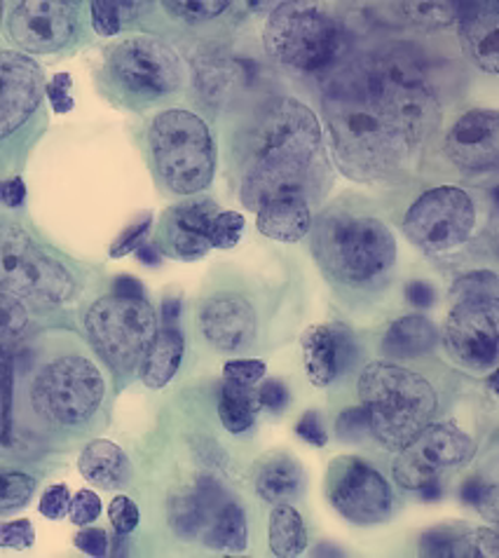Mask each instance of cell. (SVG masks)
Returning <instances> with one entry per match:
<instances>
[{"instance_id": "cell-3", "label": "cell", "mask_w": 499, "mask_h": 558, "mask_svg": "<svg viewBox=\"0 0 499 558\" xmlns=\"http://www.w3.org/2000/svg\"><path fill=\"white\" fill-rule=\"evenodd\" d=\"M358 399L368 432L389 451H401L423 432L439 409V397L427 378L411 368L376 362L358 378Z\"/></svg>"}, {"instance_id": "cell-44", "label": "cell", "mask_w": 499, "mask_h": 558, "mask_svg": "<svg viewBox=\"0 0 499 558\" xmlns=\"http://www.w3.org/2000/svg\"><path fill=\"white\" fill-rule=\"evenodd\" d=\"M223 374L230 383H238V385H254L260 378H265L268 374V366L260 360H235V362H228L223 366Z\"/></svg>"}, {"instance_id": "cell-5", "label": "cell", "mask_w": 499, "mask_h": 558, "mask_svg": "<svg viewBox=\"0 0 499 558\" xmlns=\"http://www.w3.org/2000/svg\"><path fill=\"white\" fill-rule=\"evenodd\" d=\"M358 69L370 95L415 144L439 125V106L427 85L423 59L409 45L366 57L358 61Z\"/></svg>"}, {"instance_id": "cell-20", "label": "cell", "mask_w": 499, "mask_h": 558, "mask_svg": "<svg viewBox=\"0 0 499 558\" xmlns=\"http://www.w3.org/2000/svg\"><path fill=\"white\" fill-rule=\"evenodd\" d=\"M301 345L307 378L317 387L331 385L340 374H345L356 354L354 336L342 324H315L303 333Z\"/></svg>"}, {"instance_id": "cell-49", "label": "cell", "mask_w": 499, "mask_h": 558, "mask_svg": "<svg viewBox=\"0 0 499 558\" xmlns=\"http://www.w3.org/2000/svg\"><path fill=\"white\" fill-rule=\"evenodd\" d=\"M71 75L69 73H59L52 77L50 85H45V95L50 97L54 111L57 113H69L73 111V97H71Z\"/></svg>"}, {"instance_id": "cell-41", "label": "cell", "mask_w": 499, "mask_h": 558, "mask_svg": "<svg viewBox=\"0 0 499 558\" xmlns=\"http://www.w3.org/2000/svg\"><path fill=\"white\" fill-rule=\"evenodd\" d=\"M165 10L174 12L183 22L199 24L218 17L223 10H228V3H223V0H191V3H165Z\"/></svg>"}, {"instance_id": "cell-27", "label": "cell", "mask_w": 499, "mask_h": 558, "mask_svg": "<svg viewBox=\"0 0 499 558\" xmlns=\"http://www.w3.org/2000/svg\"><path fill=\"white\" fill-rule=\"evenodd\" d=\"M439 329L425 315H409L394 322L382 338V352L392 360H413L434 350Z\"/></svg>"}, {"instance_id": "cell-43", "label": "cell", "mask_w": 499, "mask_h": 558, "mask_svg": "<svg viewBox=\"0 0 499 558\" xmlns=\"http://www.w3.org/2000/svg\"><path fill=\"white\" fill-rule=\"evenodd\" d=\"M108 514H111V523L115 533L120 535H130L132 531H136L138 525V507L134 500L124 498V495H118V498L108 507Z\"/></svg>"}, {"instance_id": "cell-1", "label": "cell", "mask_w": 499, "mask_h": 558, "mask_svg": "<svg viewBox=\"0 0 499 558\" xmlns=\"http://www.w3.org/2000/svg\"><path fill=\"white\" fill-rule=\"evenodd\" d=\"M242 203L258 211L277 197H309L329 177L317 116L301 101L265 104L244 132Z\"/></svg>"}, {"instance_id": "cell-9", "label": "cell", "mask_w": 499, "mask_h": 558, "mask_svg": "<svg viewBox=\"0 0 499 558\" xmlns=\"http://www.w3.org/2000/svg\"><path fill=\"white\" fill-rule=\"evenodd\" d=\"M85 327L92 345L118 371L144 362L158 333V317L146 299L104 296L87 310Z\"/></svg>"}, {"instance_id": "cell-50", "label": "cell", "mask_w": 499, "mask_h": 558, "mask_svg": "<svg viewBox=\"0 0 499 558\" xmlns=\"http://www.w3.org/2000/svg\"><path fill=\"white\" fill-rule=\"evenodd\" d=\"M455 539H458L455 529H436V531H429L423 537V542H419V551L425 556H450Z\"/></svg>"}, {"instance_id": "cell-10", "label": "cell", "mask_w": 499, "mask_h": 558, "mask_svg": "<svg viewBox=\"0 0 499 558\" xmlns=\"http://www.w3.org/2000/svg\"><path fill=\"white\" fill-rule=\"evenodd\" d=\"M106 392L99 368L85 356H59L34 385L36 411L59 425H81L101 407Z\"/></svg>"}, {"instance_id": "cell-45", "label": "cell", "mask_w": 499, "mask_h": 558, "mask_svg": "<svg viewBox=\"0 0 499 558\" xmlns=\"http://www.w3.org/2000/svg\"><path fill=\"white\" fill-rule=\"evenodd\" d=\"M69 514H71V521L77 523V525H87L92 521H97L99 514H101V500L97 493L92 490H81L75 495V498L71 500V507H69Z\"/></svg>"}, {"instance_id": "cell-42", "label": "cell", "mask_w": 499, "mask_h": 558, "mask_svg": "<svg viewBox=\"0 0 499 558\" xmlns=\"http://www.w3.org/2000/svg\"><path fill=\"white\" fill-rule=\"evenodd\" d=\"M34 542H36V531L28 519L0 523V547L28 549L34 547Z\"/></svg>"}, {"instance_id": "cell-39", "label": "cell", "mask_w": 499, "mask_h": 558, "mask_svg": "<svg viewBox=\"0 0 499 558\" xmlns=\"http://www.w3.org/2000/svg\"><path fill=\"white\" fill-rule=\"evenodd\" d=\"M450 296H455L458 303L474 301V299H495L497 301V275L495 272H472L460 277L458 284L452 287Z\"/></svg>"}, {"instance_id": "cell-55", "label": "cell", "mask_w": 499, "mask_h": 558, "mask_svg": "<svg viewBox=\"0 0 499 558\" xmlns=\"http://www.w3.org/2000/svg\"><path fill=\"white\" fill-rule=\"evenodd\" d=\"M113 296H118V299H146L142 282H138L136 277H130V275H122V277L115 279Z\"/></svg>"}, {"instance_id": "cell-21", "label": "cell", "mask_w": 499, "mask_h": 558, "mask_svg": "<svg viewBox=\"0 0 499 558\" xmlns=\"http://www.w3.org/2000/svg\"><path fill=\"white\" fill-rule=\"evenodd\" d=\"M256 313L252 303L235 293H223L205 303L199 313V329L218 350L235 352L254 343Z\"/></svg>"}, {"instance_id": "cell-53", "label": "cell", "mask_w": 499, "mask_h": 558, "mask_svg": "<svg viewBox=\"0 0 499 558\" xmlns=\"http://www.w3.org/2000/svg\"><path fill=\"white\" fill-rule=\"evenodd\" d=\"M77 549H83L89 556H106L108 554V535L101 529H87L75 537Z\"/></svg>"}, {"instance_id": "cell-22", "label": "cell", "mask_w": 499, "mask_h": 558, "mask_svg": "<svg viewBox=\"0 0 499 558\" xmlns=\"http://www.w3.org/2000/svg\"><path fill=\"white\" fill-rule=\"evenodd\" d=\"M460 43L464 54L486 73L499 71V5L497 3H458Z\"/></svg>"}, {"instance_id": "cell-13", "label": "cell", "mask_w": 499, "mask_h": 558, "mask_svg": "<svg viewBox=\"0 0 499 558\" xmlns=\"http://www.w3.org/2000/svg\"><path fill=\"white\" fill-rule=\"evenodd\" d=\"M326 495L340 517L356 525H378L392 517V488L370 462L340 456L326 474Z\"/></svg>"}, {"instance_id": "cell-15", "label": "cell", "mask_w": 499, "mask_h": 558, "mask_svg": "<svg viewBox=\"0 0 499 558\" xmlns=\"http://www.w3.org/2000/svg\"><path fill=\"white\" fill-rule=\"evenodd\" d=\"M499 303L495 299L462 301L450 310L443 329L452 360L466 368L488 371L497 364Z\"/></svg>"}, {"instance_id": "cell-46", "label": "cell", "mask_w": 499, "mask_h": 558, "mask_svg": "<svg viewBox=\"0 0 499 558\" xmlns=\"http://www.w3.org/2000/svg\"><path fill=\"white\" fill-rule=\"evenodd\" d=\"M150 230V216H146V219H142L138 223H132L127 230L122 232V235L113 242L111 246V256L113 258H120V256H127L132 254L134 250H138L146 242V235Z\"/></svg>"}, {"instance_id": "cell-32", "label": "cell", "mask_w": 499, "mask_h": 558, "mask_svg": "<svg viewBox=\"0 0 499 558\" xmlns=\"http://www.w3.org/2000/svg\"><path fill=\"white\" fill-rule=\"evenodd\" d=\"M142 3H92V26L99 36L111 38L122 28V22L136 20Z\"/></svg>"}, {"instance_id": "cell-51", "label": "cell", "mask_w": 499, "mask_h": 558, "mask_svg": "<svg viewBox=\"0 0 499 558\" xmlns=\"http://www.w3.org/2000/svg\"><path fill=\"white\" fill-rule=\"evenodd\" d=\"M295 432H299V437L305 439L307 444L312 446H326V441H329V437H326V429H324V423L317 411H307L301 421H299V427H295Z\"/></svg>"}, {"instance_id": "cell-11", "label": "cell", "mask_w": 499, "mask_h": 558, "mask_svg": "<svg viewBox=\"0 0 499 558\" xmlns=\"http://www.w3.org/2000/svg\"><path fill=\"white\" fill-rule=\"evenodd\" d=\"M474 226V199L455 185H441L417 197L403 221L409 240L429 254L458 250L472 238Z\"/></svg>"}, {"instance_id": "cell-16", "label": "cell", "mask_w": 499, "mask_h": 558, "mask_svg": "<svg viewBox=\"0 0 499 558\" xmlns=\"http://www.w3.org/2000/svg\"><path fill=\"white\" fill-rule=\"evenodd\" d=\"M8 28L24 52L45 54L66 48L77 34V20L69 3L28 0L12 8Z\"/></svg>"}, {"instance_id": "cell-18", "label": "cell", "mask_w": 499, "mask_h": 558, "mask_svg": "<svg viewBox=\"0 0 499 558\" xmlns=\"http://www.w3.org/2000/svg\"><path fill=\"white\" fill-rule=\"evenodd\" d=\"M446 153L462 172H492L499 158V118L495 111L464 113L446 136Z\"/></svg>"}, {"instance_id": "cell-33", "label": "cell", "mask_w": 499, "mask_h": 558, "mask_svg": "<svg viewBox=\"0 0 499 558\" xmlns=\"http://www.w3.org/2000/svg\"><path fill=\"white\" fill-rule=\"evenodd\" d=\"M12 356L0 345V453L8 451L12 441Z\"/></svg>"}, {"instance_id": "cell-52", "label": "cell", "mask_w": 499, "mask_h": 558, "mask_svg": "<svg viewBox=\"0 0 499 558\" xmlns=\"http://www.w3.org/2000/svg\"><path fill=\"white\" fill-rule=\"evenodd\" d=\"M256 395H258V404L265 407V409H270V411L284 409L287 401H289L287 385L279 383V380H265L260 385V390H256Z\"/></svg>"}, {"instance_id": "cell-8", "label": "cell", "mask_w": 499, "mask_h": 558, "mask_svg": "<svg viewBox=\"0 0 499 558\" xmlns=\"http://www.w3.org/2000/svg\"><path fill=\"white\" fill-rule=\"evenodd\" d=\"M0 291L36 305H64L75 296V279L45 254L26 230L0 223Z\"/></svg>"}, {"instance_id": "cell-56", "label": "cell", "mask_w": 499, "mask_h": 558, "mask_svg": "<svg viewBox=\"0 0 499 558\" xmlns=\"http://www.w3.org/2000/svg\"><path fill=\"white\" fill-rule=\"evenodd\" d=\"M3 199H5V205L12 207V209L22 207L24 199H26L24 181L22 179H10L8 183H3Z\"/></svg>"}, {"instance_id": "cell-37", "label": "cell", "mask_w": 499, "mask_h": 558, "mask_svg": "<svg viewBox=\"0 0 499 558\" xmlns=\"http://www.w3.org/2000/svg\"><path fill=\"white\" fill-rule=\"evenodd\" d=\"M169 521L181 537H197L202 531V511L193 495H179L169 505Z\"/></svg>"}, {"instance_id": "cell-12", "label": "cell", "mask_w": 499, "mask_h": 558, "mask_svg": "<svg viewBox=\"0 0 499 558\" xmlns=\"http://www.w3.org/2000/svg\"><path fill=\"white\" fill-rule=\"evenodd\" d=\"M108 73L124 92L138 99L167 97L183 81L179 54L148 36L120 43L108 57Z\"/></svg>"}, {"instance_id": "cell-2", "label": "cell", "mask_w": 499, "mask_h": 558, "mask_svg": "<svg viewBox=\"0 0 499 558\" xmlns=\"http://www.w3.org/2000/svg\"><path fill=\"white\" fill-rule=\"evenodd\" d=\"M324 111L336 160L350 179L382 181L409 165L417 144L370 95L358 61L331 75L324 92Z\"/></svg>"}, {"instance_id": "cell-35", "label": "cell", "mask_w": 499, "mask_h": 558, "mask_svg": "<svg viewBox=\"0 0 499 558\" xmlns=\"http://www.w3.org/2000/svg\"><path fill=\"white\" fill-rule=\"evenodd\" d=\"M28 313L22 303V299L14 296V293L0 291V345H8L10 340L20 338L26 329Z\"/></svg>"}, {"instance_id": "cell-47", "label": "cell", "mask_w": 499, "mask_h": 558, "mask_svg": "<svg viewBox=\"0 0 499 558\" xmlns=\"http://www.w3.org/2000/svg\"><path fill=\"white\" fill-rule=\"evenodd\" d=\"M69 507H71V495L66 486H52L45 490L42 500H40V514L48 517L52 521H59L61 517L69 514Z\"/></svg>"}, {"instance_id": "cell-54", "label": "cell", "mask_w": 499, "mask_h": 558, "mask_svg": "<svg viewBox=\"0 0 499 558\" xmlns=\"http://www.w3.org/2000/svg\"><path fill=\"white\" fill-rule=\"evenodd\" d=\"M405 299L417 307H429L436 303V289L427 282H411L405 287Z\"/></svg>"}, {"instance_id": "cell-23", "label": "cell", "mask_w": 499, "mask_h": 558, "mask_svg": "<svg viewBox=\"0 0 499 558\" xmlns=\"http://www.w3.org/2000/svg\"><path fill=\"white\" fill-rule=\"evenodd\" d=\"M218 214V207L211 199H199V203L181 205L169 214L167 235L169 246L179 258L195 260L202 258L209 250V228L214 216Z\"/></svg>"}, {"instance_id": "cell-48", "label": "cell", "mask_w": 499, "mask_h": 558, "mask_svg": "<svg viewBox=\"0 0 499 558\" xmlns=\"http://www.w3.org/2000/svg\"><path fill=\"white\" fill-rule=\"evenodd\" d=\"M368 432V421L364 409H348L338 417V437L345 441H362Z\"/></svg>"}, {"instance_id": "cell-58", "label": "cell", "mask_w": 499, "mask_h": 558, "mask_svg": "<svg viewBox=\"0 0 499 558\" xmlns=\"http://www.w3.org/2000/svg\"><path fill=\"white\" fill-rule=\"evenodd\" d=\"M3 10H5V5H3V3H0V20H3Z\"/></svg>"}, {"instance_id": "cell-57", "label": "cell", "mask_w": 499, "mask_h": 558, "mask_svg": "<svg viewBox=\"0 0 499 558\" xmlns=\"http://www.w3.org/2000/svg\"><path fill=\"white\" fill-rule=\"evenodd\" d=\"M138 258L148 263V266H153V263H158V252L153 250V244H142L138 246Z\"/></svg>"}, {"instance_id": "cell-30", "label": "cell", "mask_w": 499, "mask_h": 558, "mask_svg": "<svg viewBox=\"0 0 499 558\" xmlns=\"http://www.w3.org/2000/svg\"><path fill=\"white\" fill-rule=\"evenodd\" d=\"M258 413V395L252 390V385L226 383L221 390V401H218V415L228 432L242 434L252 429Z\"/></svg>"}, {"instance_id": "cell-7", "label": "cell", "mask_w": 499, "mask_h": 558, "mask_svg": "<svg viewBox=\"0 0 499 558\" xmlns=\"http://www.w3.org/2000/svg\"><path fill=\"white\" fill-rule=\"evenodd\" d=\"M265 45L282 66L317 73L336 64L342 50V28L315 3H279L265 28Z\"/></svg>"}, {"instance_id": "cell-24", "label": "cell", "mask_w": 499, "mask_h": 558, "mask_svg": "<svg viewBox=\"0 0 499 558\" xmlns=\"http://www.w3.org/2000/svg\"><path fill=\"white\" fill-rule=\"evenodd\" d=\"M256 214L258 230L277 242H301L312 228V211L305 197H277Z\"/></svg>"}, {"instance_id": "cell-40", "label": "cell", "mask_w": 499, "mask_h": 558, "mask_svg": "<svg viewBox=\"0 0 499 558\" xmlns=\"http://www.w3.org/2000/svg\"><path fill=\"white\" fill-rule=\"evenodd\" d=\"M462 500L466 505H472L474 509L480 511L483 519L488 521H497V486L495 484H486L480 478H472L462 486Z\"/></svg>"}, {"instance_id": "cell-36", "label": "cell", "mask_w": 499, "mask_h": 558, "mask_svg": "<svg viewBox=\"0 0 499 558\" xmlns=\"http://www.w3.org/2000/svg\"><path fill=\"white\" fill-rule=\"evenodd\" d=\"M34 490L36 482L26 474H0V514H8V511L24 507L34 498Z\"/></svg>"}, {"instance_id": "cell-14", "label": "cell", "mask_w": 499, "mask_h": 558, "mask_svg": "<svg viewBox=\"0 0 499 558\" xmlns=\"http://www.w3.org/2000/svg\"><path fill=\"white\" fill-rule=\"evenodd\" d=\"M476 444L458 425H427L417 437L399 451L394 460V478L409 490H419L439 478L441 472L470 462Z\"/></svg>"}, {"instance_id": "cell-29", "label": "cell", "mask_w": 499, "mask_h": 558, "mask_svg": "<svg viewBox=\"0 0 499 558\" xmlns=\"http://www.w3.org/2000/svg\"><path fill=\"white\" fill-rule=\"evenodd\" d=\"M270 547L279 558L301 556L307 547L303 517L291 505H277L270 514Z\"/></svg>"}, {"instance_id": "cell-17", "label": "cell", "mask_w": 499, "mask_h": 558, "mask_svg": "<svg viewBox=\"0 0 499 558\" xmlns=\"http://www.w3.org/2000/svg\"><path fill=\"white\" fill-rule=\"evenodd\" d=\"M45 97V73L22 52H0V142L34 116Z\"/></svg>"}, {"instance_id": "cell-19", "label": "cell", "mask_w": 499, "mask_h": 558, "mask_svg": "<svg viewBox=\"0 0 499 558\" xmlns=\"http://www.w3.org/2000/svg\"><path fill=\"white\" fill-rule=\"evenodd\" d=\"M195 498L202 511V539L207 547L244 551L248 545L246 517L242 507L230 498L226 488L214 478H199Z\"/></svg>"}, {"instance_id": "cell-34", "label": "cell", "mask_w": 499, "mask_h": 558, "mask_svg": "<svg viewBox=\"0 0 499 558\" xmlns=\"http://www.w3.org/2000/svg\"><path fill=\"white\" fill-rule=\"evenodd\" d=\"M450 556L452 558H497L499 537L490 529H476L464 535H458Z\"/></svg>"}, {"instance_id": "cell-59", "label": "cell", "mask_w": 499, "mask_h": 558, "mask_svg": "<svg viewBox=\"0 0 499 558\" xmlns=\"http://www.w3.org/2000/svg\"><path fill=\"white\" fill-rule=\"evenodd\" d=\"M0 199H3V183H0Z\"/></svg>"}, {"instance_id": "cell-6", "label": "cell", "mask_w": 499, "mask_h": 558, "mask_svg": "<svg viewBox=\"0 0 499 558\" xmlns=\"http://www.w3.org/2000/svg\"><path fill=\"white\" fill-rule=\"evenodd\" d=\"M148 142L155 169L171 193L195 195L209 189L216 169V146L205 120L191 111L171 108L153 120Z\"/></svg>"}, {"instance_id": "cell-38", "label": "cell", "mask_w": 499, "mask_h": 558, "mask_svg": "<svg viewBox=\"0 0 499 558\" xmlns=\"http://www.w3.org/2000/svg\"><path fill=\"white\" fill-rule=\"evenodd\" d=\"M244 235V216L238 211H218L209 228V242L216 250H232Z\"/></svg>"}, {"instance_id": "cell-25", "label": "cell", "mask_w": 499, "mask_h": 558, "mask_svg": "<svg viewBox=\"0 0 499 558\" xmlns=\"http://www.w3.org/2000/svg\"><path fill=\"white\" fill-rule=\"evenodd\" d=\"M305 476L289 453L265 456L256 470V493L270 505H289L303 493Z\"/></svg>"}, {"instance_id": "cell-31", "label": "cell", "mask_w": 499, "mask_h": 558, "mask_svg": "<svg viewBox=\"0 0 499 558\" xmlns=\"http://www.w3.org/2000/svg\"><path fill=\"white\" fill-rule=\"evenodd\" d=\"M411 24L434 31L458 22V3H403L399 5Z\"/></svg>"}, {"instance_id": "cell-4", "label": "cell", "mask_w": 499, "mask_h": 558, "mask_svg": "<svg viewBox=\"0 0 499 558\" xmlns=\"http://www.w3.org/2000/svg\"><path fill=\"white\" fill-rule=\"evenodd\" d=\"M319 266L348 287H376L397 266V240L380 219L331 211L312 223Z\"/></svg>"}, {"instance_id": "cell-26", "label": "cell", "mask_w": 499, "mask_h": 558, "mask_svg": "<svg viewBox=\"0 0 499 558\" xmlns=\"http://www.w3.org/2000/svg\"><path fill=\"white\" fill-rule=\"evenodd\" d=\"M83 476L89 484H95L104 490L124 488L132 478L130 458L124 456L122 448L108 439H97L87 444V448L77 462Z\"/></svg>"}, {"instance_id": "cell-28", "label": "cell", "mask_w": 499, "mask_h": 558, "mask_svg": "<svg viewBox=\"0 0 499 558\" xmlns=\"http://www.w3.org/2000/svg\"><path fill=\"white\" fill-rule=\"evenodd\" d=\"M183 348H185L183 336L177 327L158 329L150 350L144 356V371H142L144 385L153 387V390H160V387L174 380L183 360Z\"/></svg>"}]
</instances>
